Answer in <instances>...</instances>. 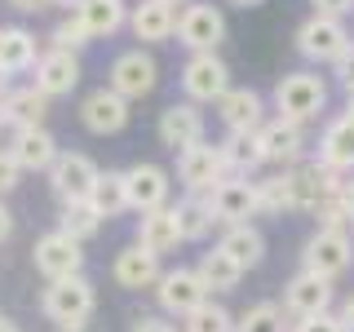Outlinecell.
Listing matches in <instances>:
<instances>
[{
    "label": "cell",
    "instance_id": "15",
    "mask_svg": "<svg viewBox=\"0 0 354 332\" xmlns=\"http://www.w3.org/2000/svg\"><path fill=\"white\" fill-rule=\"evenodd\" d=\"M80 75H84L80 53H66V49H44L40 58H36V66H31V84H36L49 102H53V98L75 93Z\"/></svg>",
    "mask_w": 354,
    "mask_h": 332
},
{
    "label": "cell",
    "instance_id": "50",
    "mask_svg": "<svg viewBox=\"0 0 354 332\" xmlns=\"http://www.w3.org/2000/svg\"><path fill=\"white\" fill-rule=\"evenodd\" d=\"M0 332H22V328L14 324V319H5V315H0Z\"/></svg>",
    "mask_w": 354,
    "mask_h": 332
},
{
    "label": "cell",
    "instance_id": "49",
    "mask_svg": "<svg viewBox=\"0 0 354 332\" xmlns=\"http://www.w3.org/2000/svg\"><path fill=\"white\" fill-rule=\"evenodd\" d=\"M235 9H257V5H266V0H230Z\"/></svg>",
    "mask_w": 354,
    "mask_h": 332
},
{
    "label": "cell",
    "instance_id": "37",
    "mask_svg": "<svg viewBox=\"0 0 354 332\" xmlns=\"http://www.w3.org/2000/svg\"><path fill=\"white\" fill-rule=\"evenodd\" d=\"M283 306L279 302H252L235 319V332H283Z\"/></svg>",
    "mask_w": 354,
    "mask_h": 332
},
{
    "label": "cell",
    "instance_id": "13",
    "mask_svg": "<svg viewBox=\"0 0 354 332\" xmlns=\"http://www.w3.org/2000/svg\"><path fill=\"white\" fill-rule=\"evenodd\" d=\"M124 191H129V213L147 217L155 208H169V195H173V182H169V169L160 164H129L124 169Z\"/></svg>",
    "mask_w": 354,
    "mask_h": 332
},
{
    "label": "cell",
    "instance_id": "36",
    "mask_svg": "<svg viewBox=\"0 0 354 332\" xmlns=\"http://www.w3.org/2000/svg\"><path fill=\"white\" fill-rule=\"evenodd\" d=\"M182 332H235V315H230L221 302L208 297L204 306H195L191 315L182 319Z\"/></svg>",
    "mask_w": 354,
    "mask_h": 332
},
{
    "label": "cell",
    "instance_id": "24",
    "mask_svg": "<svg viewBox=\"0 0 354 332\" xmlns=\"http://www.w3.org/2000/svg\"><path fill=\"white\" fill-rule=\"evenodd\" d=\"M129 31L142 44H164L177 31V9L160 5V0H138V5H129Z\"/></svg>",
    "mask_w": 354,
    "mask_h": 332
},
{
    "label": "cell",
    "instance_id": "23",
    "mask_svg": "<svg viewBox=\"0 0 354 332\" xmlns=\"http://www.w3.org/2000/svg\"><path fill=\"white\" fill-rule=\"evenodd\" d=\"M319 164H328V169H337V173H354V120L341 111L337 120H328L324 133H319V155H315Z\"/></svg>",
    "mask_w": 354,
    "mask_h": 332
},
{
    "label": "cell",
    "instance_id": "53",
    "mask_svg": "<svg viewBox=\"0 0 354 332\" xmlns=\"http://www.w3.org/2000/svg\"><path fill=\"white\" fill-rule=\"evenodd\" d=\"M53 5H66V9H75V5H80V0H53Z\"/></svg>",
    "mask_w": 354,
    "mask_h": 332
},
{
    "label": "cell",
    "instance_id": "12",
    "mask_svg": "<svg viewBox=\"0 0 354 332\" xmlns=\"http://www.w3.org/2000/svg\"><path fill=\"white\" fill-rule=\"evenodd\" d=\"M208 297L213 293H208L204 279L195 275V266H173V270H164L160 284H155V302H160V310L173 315V319H186L195 306H204Z\"/></svg>",
    "mask_w": 354,
    "mask_h": 332
},
{
    "label": "cell",
    "instance_id": "3",
    "mask_svg": "<svg viewBox=\"0 0 354 332\" xmlns=\"http://www.w3.org/2000/svg\"><path fill=\"white\" fill-rule=\"evenodd\" d=\"M292 40H297V53H301L306 62H324V66H332L354 44L346 22H341V18H324V14H310L301 27H297Z\"/></svg>",
    "mask_w": 354,
    "mask_h": 332
},
{
    "label": "cell",
    "instance_id": "8",
    "mask_svg": "<svg viewBox=\"0 0 354 332\" xmlns=\"http://www.w3.org/2000/svg\"><path fill=\"white\" fill-rule=\"evenodd\" d=\"M44 177H49V191L58 195V204H80V199L93 195V186H97V177H102V169H97V164L88 160L84 151H62Z\"/></svg>",
    "mask_w": 354,
    "mask_h": 332
},
{
    "label": "cell",
    "instance_id": "14",
    "mask_svg": "<svg viewBox=\"0 0 354 332\" xmlns=\"http://www.w3.org/2000/svg\"><path fill=\"white\" fill-rule=\"evenodd\" d=\"M208 204H213L217 226H243V221H252L261 213L257 182H252V177H226V182H217L213 191H208Z\"/></svg>",
    "mask_w": 354,
    "mask_h": 332
},
{
    "label": "cell",
    "instance_id": "17",
    "mask_svg": "<svg viewBox=\"0 0 354 332\" xmlns=\"http://www.w3.org/2000/svg\"><path fill=\"white\" fill-rule=\"evenodd\" d=\"M129 107L133 102H124L115 89L97 84V89H88V93L80 98V124L88 133H97V138H111V133H120L129 124V116H133Z\"/></svg>",
    "mask_w": 354,
    "mask_h": 332
},
{
    "label": "cell",
    "instance_id": "4",
    "mask_svg": "<svg viewBox=\"0 0 354 332\" xmlns=\"http://www.w3.org/2000/svg\"><path fill=\"white\" fill-rule=\"evenodd\" d=\"M177 40L191 53H217V44L226 40V14L208 0H191L186 9H177Z\"/></svg>",
    "mask_w": 354,
    "mask_h": 332
},
{
    "label": "cell",
    "instance_id": "47",
    "mask_svg": "<svg viewBox=\"0 0 354 332\" xmlns=\"http://www.w3.org/2000/svg\"><path fill=\"white\" fill-rule=\"evenodd\" d=\"M9 235H14V213H9V204L0 199V243H5Z\"/></svg>",
    "mask_w": 354,
    "mask_h": 332
},
{
    "label": "cell",
    "instance_id": "40",
    "mask_svg": "<svg viewBox=\"0 0 354 332\" xmlns=\"http://www.w3.org/2000/svg\"><path fill=\"white\" fill-rule=\"evenodd\" d=\"M332 80H337L341 89H346V98L354 93V44H350L346 53H341L337 62H332Z\"/></svg>",
    "mask_w": 354,
    "mask_h": 332
},
{
    "label": "cell",
    "instance_id": "39",
    "mask_svg": "<svg viewBox=\"0 0 354 332\" xmlns=\"http://www.w3.org/2000/svg\"><path fill=\"white\" fill-rule=\"evenodd\" d=\"M310 217H315V230H337V235H350V230H354V221L346 213V204H341V195L337 199H324Z\"/></svg>",
    "mask_w": 354,
    "mask_h": 332
},
{
    "label": "cell",
    "instance_id": "43",
    "mask_svg": "<svg viewBox=\"0 0 354 332\" xmlns=\"http://www.w3.org/2000/svg\"><path fill=\"white\" fill-rule=\"evenodd\" d=\"M310 5H315V14H324V18H341V22L354 14V0H310Z\"/></svg>",
    "mask_w": 354,
    "mask_h": 332
},
{
    "label": "cell",
    "instance_id": "22",
    "mask_svg": "<svg viewBox=\"0 0 354 332\" xmlns=\"http://www.w3.org/2000/svg\"><path fill=\"white\" fill-rule=\"evenodd\" d=\"M217 116H221V124H226V133H261L266 98L257 89H235L230 84V93L217 102Z\"/></svg>",
    "mask_w": 354,
    "mask_h": 332
},
{
    "label": "cell",
    "instance_id": "19",
    "mask_svg": "<svg viewBox=\"0 0 354 332\" xmlns=\"http://www.w3.org/2000/svg\"><path fill=\"white\" fill-rule=\"evenodd\" d=\"M332 284L319 279L310 270H297L292 279L283 284V315L288 319H315V315H328L332 310Z\"/></svg>",
    "mask_w": 354,
    "mask_h": 332
},
{
    "label": "cell",
    "instance_id": "35",
    "mask_svg": "<svg viewBox=\"0 0 354 332\" xmlns=\"http://www.w3.org/2000/svg\"><path fill=\"white\" fill-rule=\"evenodd\" d=\"M257 182V204L261 213H292V177L270 173V177H252Z\"/></svg>",
    "mask_w": 354,
    "mask_h": 332
},
{
    "label": "cell",
    "instance_id": "18",
    "mask_svg": "<svg viewBox=\"0 0 354 332\" xmlns=\"http://www.w3.org/2000/svg\"><path fill=\"white\" fill-rule=\"evenodd\" d=\"M155 133H160V142L177 155V151L199 147V142H204L208 120H204V111H199L195 102H173V107L160 111V120H155Z\"/></svg>",
    "mask_w": 354,
    "mask_h": 332
},
{
    "label": "cell",
    "instance_id": "10",
    "mask_svg": "<svg viewBox=\"0 0 354 332\" xmlns=\"http://www.w3.org/2000/svg\"><path fill=\"white\" fill-rule=\"evenodd\" d=\"M31 261H36V270L44 275V284L71 279V275H84V243H75L71 235H62V230L53 226V230H44L36 239Z\"/></svg>",
    "mask_w": 354,
    "mask_h": 332
},
{
    "label": "cell",
    "instance_id": "1",
    "mask_svg": "<svg viewBox=\"0 0 354 332\" xmlns=\"http://www.w3.org/2000/svg\"><path fill=\"white\" fill-rule=\"evenodd\" d=\"M40 310H44V319H49L58 332H80V328H88V319H93V310H97L93 279H84V275H71V279L44 284Z\"/></svg>",
    "mask_w": 354,
    "mask_h": 332
},
{
    "label": "cell",
    "instance_id": "2",
    "mask_svg": "<svg viewBox=\"0 0 354 332\" xmlns=\"http://www.w3.org/2000/svg\"><path fill=\"white\" fill-rule=\"evenodd\" d=\"M270 102L279 111V120L310 124V120H319L324 107H328V80L319 71H288V75H279Z\"/></svg>",
    "mask_w": 354,
    "mask_h": 332
},
{
    "label": "cell",
    "instance_id": "7",
    "mask_svg": "<svg viewBox=\"0 0 354 332\" xmlns=\"http://www.w3.org/2000/svg\"><path fill=\"white\" fill-rule=\"evenodd\" d=\"M288 177H292V213H315L324 199H337L346 186V173L319 160H301L297 169H288Z\"/></svg>",
    "mask_w": 354,
    "mask_h": 332
},
{
    "label": "cell",
    "instance_id": "51",
    "mask_svg": "<svg viewBox=\"0 0 354 332\" xmlns=\"http://www.w3.org/2000/svg\"><path fill=\"white\" fill-rule=\"evenodd\" d=\"M160 5H169V9H177V5H182V9H186V5H191V0H160Z\"/></svg>",
    "mask_w": 354,
    "mask_h": 332
},
{
    "label": "cell",
    "instance_id": "33",
    "mask_svg": "<svg viewBox=\"0 0 354 332\" xmlns=\"http://www.w3.org/2000/svg\"><path fill=\"white\" fill-rule=\"evenodd\" d=\"M173 208H177V221H182V239H208L213 235L217 217H213L208 195H182Z\"/></svg>",
    "mask_w": 354,
    "mask_h": 332
},
{
    "label": "cell",
    "instance_id": "54",
    "mask_svg": "<svg viewBox=\"0 0 354 332\" xmlns=\"http://www.w3.org/2000/svg\"><path fill=\"white\" fill-rule=\"evenodd\" d=\"M80 332H97V328H80Z\"/></svg>",
    "mask_w": 354,
    "mask_h": 332
},
{
    "label": "cell",
    "instance_id": "9",
    "mask_svg": "<svg viewBox=\"0 0 354 332\" xmlns=\"http://www.w3.org/2000/svg\"><path fill=\"white\" fill-rule=\"evenodd\" d=\"M354 266V239L350 235H337V230H315L301 248V270L319 275V279H341Z\"/></svg>",
    "mask_w": 354,
    "mask_h": 332
},
{
    "label": "cell",
    "instance_id": "41",
    "mask_svg": "<svg viewBox=\"0 0 354 332\" xmlns=\"http://www.w3.org/2000/svg\"><path fill=\"white\" fill-rule=\"evenodd\" d=\"M18 182H22V169L14 164V155H9L5 147H0V199H5L9 191H14Z\"/></svg>",
    "mask_w": 354,
    "mask_h": 332
},
{
    "label": "cell",
    "instance_id": "30",
    "mask_svg": "<svg viewBox=\"0 0 354 332\" xmlns=\"http://www.w3.org/2000/svg\"><path fill=\"white\" fill-rule=\"evenodd\" d=\"M217 147H221V160H226L230 177H252L266 164L257 133H226V142H217Z\"/></svg>",
    "mask_w": 354,
    "mask_h": 332
},
{
    "label": "cell",
    "instance_id": "20",
    "mask_svg": "<svg viewBox=\"0 0 354 332\" xmlns=\"http://www.w3.org/2000/svg\"><path fill=\"white\" fill-rule=\"evenodd\" d=\"M9 155H14V164L22 173H49L53 160H58V138H53L49 129H14L9 133Z\"/></svg>",
    "mask_w": 354,
    "mask_h": 332
},
{
    "label": "cell",
    "instance_id": "21",
    "mask_svg": "<svg viewBox=\"0 0 354 332\" xmlns=\"http://www.w3.org/2000/svg\"><path fill=\"white\" fill-rule=\"evenodd\" d=\"M164 275V266L155 252H147L142 243H124V248L115 252V261H111V279L120 288H129V293H142V288H155Z\"/></svg>",
    "mask_w": 354,
    "mask_h": 332
},
{
    "label": "cell",
    "instance_id": "28",
    "mask_svg": "<svg viewBox=\"0 0 354 332\" xmlns=\"http://www.w3.org/2000/svg\"><path fill=\"white\" fill-rule=\"evenodd\" d=\"M40 53L44 49L36 44V36H31L27 27H0V75H5V80L31 71Z\"/></svg>",
    "mask_w": 354,
    "mask_h": 332
},
{
    "label": "cell",
    "instance_id": "16",
    "mask_svg": "<svg viewBox=\"0 0 354 332\" xmlns=\"http://www.w3.org/2000/svg\"><path fill=\"white\" fill-rule=\"evenodd\" d=\"M257 142H261V155H266V164H274L279 173L288 169H297V164L306 160V129L301 124H292V120H266L261 133H257Z\"/></svg>",
    "mask_w": 354,
    "mask_h": 332
},
{
    "label": "cell",
    "instance_id": "26",
    "mask_svg": "<svg viewBox=\"0 0 354 332\" xmlns=\"http://www.w3.org/2000/svg\"><path fill=\"white\" fill-rule=\"evenodd\" d=\"M217 248L226 252V257L235 261L243 275H248L252 266H261V257H266V235L252 226V221H243V226H221Z\"/></svg>",
    "mask_w": 354,
    "mask_h": 332
},
{
    "label": "cell",
    "instance_id": "48",
    "mask_svg": "<svg viewBox=\"0 0 354 332\" xmlns=\"http://www.w3.org/2000/svg\"><path fill=\"white\" fill-rule=\"evenodd\" d=\"M341 204H346V213H350V221H354V173L346 177V186H341Z\"/></svg>",
    "mask_w": 354,
    "mask_h": 332
},
{
    "label": "cell",
    "instance_id": "46",
    "mask_svg": "<svg viewBox=\"0 0 354 332\" xmlns=\"http://www.w3.org/2000/svg\"><path fill=\"white\" fill-rule=\"evenodd\" d=\"M9 5H14L18 14H40V9H49L53 0H9Z\"/></svg>",
    "mask_w": 354,
    "mask_h": 332
},
{
    "label": "cell",
    "instance_id": "27",
    "mask_svg": "<svg viewBox=\"0 0 354 332\" xmlns=\"http://www.w3.org/2000/svg\"><path fill=\"white\" fill-rule=\"evenodd\" d=\"M9 129H44V116H49V98L40 93L36 84H22V89H9L5 107H0Z\"/></svg>",
    "mask_w": 354,
    "mask_h": 332
},
{
    "label": "cell",
    "instance_id": "32",
    "mask_svg": "<svg viewBox=\"0 0 354 332\" xmlns=\"http://www.w3.org/2000/svg\"><path fill=\"white\" fill-rule=\"evenodd\" d=\"M88 204L97 208V217L111 221L120 213H129V191H124V169H106L102 177H97L93 195H88Z\"/></svg>",
    "mask_w": 354,
    "mask_h": 332
},
{
    "label": "cell",
    "instance_id": "25",
    "mask_svg": "<svg viewBox=\"0 0 354 332\" xmlns=\"http://www.w3.org/2000/svg\"><path fill=\"white\" fill-rule=\"evenodd\" d=\"M133 243H142L147 252H155V257H164V252H177V243H186L182 239V221H177V208H155V213L147 217H138V239Z\"/></svg>",
    "mask_w": 354,
    "mask_h": 332
},
{
    "label": "cell",
    "instance_id": "31",
    "mask_svg": "<svg viewBox=\"0 0 354 332\" xmlns=\"http://www.w3.org/2000/svg\"><path fill=\"white\" fill-rule=\"evenodd\" d=\"M195 275L204 279V288L208 293H230V288H239V279H243V270L235 261L226 257V252L217 248H208V252H199V261H195Z\"/></svg>",
    "mask_w": 354,
    "mask_h": 332
},
{
    "label": "cell",
    "instance_id": "45",
    "mask_svg": "<svg viewBox=\"0 0 354 332\" xmlns=\"http://www.w3.org/2000/svg\"><path fill=\"white\" fill-rule=\"evenodd\" d=\"M337 319H341V328H346V332H354V293L346 297V302H341V310H337Z\"/></svg>",
    "mask_w": 354,
    "mask_h": 332
},
{
    "label": "cell",
    "instance_id": "29",
    "mask_svg": "<svg viewBox=\"0 0 354 332\" xmlns=\"http://www.w3.org/2000/svg\"><path fill=\"white\" fill-rule=\"evenodd\" d=\"M71 14L88 27V36H93V40L115 36L120 27H129V5H124V0H80Z\"/></svg>",
    "mask_w": 354,
    "mask_h": 332
},
{
    "label": "cell",
    "instance_id": "11",
    "mask_svg": "<svg viewBox=\"0 0 354 332\" xmlns=\"http://www.w3.org/2000/svg\"><path fill=\"white\" fill-rule=\"evenodd\" d=\"M226 160H221L217 142H199V147L177 151V182L186 186V195H208L217 182H226Z\"/></svg>",
    "mask_w": 354,
    "mask_h": 332
},
{
    "label": "cell",
    "instance_id": "55",
    "mask_svg": "<svg viewBox=\"0 0 354 332\" xmlns=\"http://www.w3.org/2000/svg\"><path fill=\"white\" fill-rule=\"evenodd\" d=\"M0 129H5V116H0Z\"/></svg>",
    "mask_w": 354,
    "mask_h": 332
},
{
    "label": "cell",
    "instance_id": "42",
    "mask_svg": "<svg viewBox=\"0 0 354 332\" xmlns=\"http://www.w3.org/2000/svg\"><path fill=\"white\" fill-rule=\"evenodd\" d=\"M292 332H346V328H341V319L328 310V315H315V319H297Z\"/></svg>",
    "mask_w": 354,
    "mask_h": 332
},
{
    "label": "cell",
    "instance_id": "6",
    "mask_svg": "<svg viewBox=\"0 0 354 332\" xmlns=\"http://www.w3.org/2000/svg\"><path fill=\"white\" fill-rule=\"evenodd\" d=\"M155 84H160V62H155L142 44L115 53V62H111V71H106V89H115L124 102H142Z\"/></svg>",
    "mask_w": 354,
    "mask_h": 332
},
{
    "label": "cell",
    "instance_id": "5",
    "mask_svg": "<svg viewBox=\"0 0 354 332\" xmlns=\"http://www.w3.org/2000/svg\"><path fill=\"white\" fill-rule=\"evenodd\" d=\"M182 93L186 102L204 107V102H221L230 93V66L221 53H191L182 66Z\"/></svg>",
    "mask_w": 354,
    "mask_h": 332
},
{
    "label": "cell",
    "instance_id": "34",
    "mask_svg": "<svg viewBox=\"0 0 354 332\" xmlns=\"http://www.w3.org/2000/svg\"><path fill=\"white\" fill-rule=\"evenodd\" d=\"M58 230H62V235H71L75 243H84V239H93L97 230H102V217H97V208L88 204V199H80V204H62Z\"/></svg>",
    "mask_w": 354,
    "mask_h": 332
},
{
    "label": "cell",
    "instance_id": "44",
    "mask_svg": "<svg viewBox=\"0 0 354 332\" xmlns=\"http://www.w3.org/2000/svg\"><path fill=\"white\" fill-rule=\"evenodd\" d=\"M129 332H177V324H169L164 315H138L129 324Z\"/></svg>",
    "mask_w": 354,
    "mask_h": 332
},
{
    "label": "cell",
    "instance_id": "52",
    "mask_svg": "<svg viewBox=\"0 0 354 332\" xmlns=\"http://www.w3.org/2000/svg\"><path fill=\"white\" fill-rule=\"evenodd\" d=\"M346 116H350V120H354V93H350V98H346Z\"/></svg>",
    "mask_w": 354,
    "mask_h": 332
},
{
    "label": "cell",
    "instance_id": "38",
    "mask_svg": "<svg viewBox=\"0 0 354 332\" xmlns=\"http://www.w3.org/2000/svg\"><path fill=\"white\" fill-rule=\"evenodd\" d=\"M93 44V36H88V27L75 14H66V18H58V27L49 31V49H66V53H80V49H88Z\"/></svg>",
    "mask_w": 354,
    "mask_h": 332
}]
</instances>
